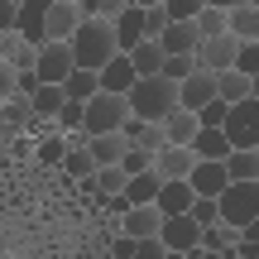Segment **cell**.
I'll list each match as a JSON object with an SVG mask.
<instances>
[{"instance_id": "cell-46", "label": "cell", "mask_w": 259, "mask_h": 259, "mask_svg": "<svg viewBox=\"0 0 259 259\" xmlns=\"http://www.w3.org/2000/svg\"><path fill=\"white\" fill-rule=\"evenodd\" d=\"M115 259H130V254H135V240H125V235H120V240H115V250H111Z\"/></svg>"}, {"instance_id": "cell-35", "label": "cell", "mask_w": 259, "mask_h": 259, "mask_svg": "<svg viewBox=\"0 0 259 259\" xmlns=\"http://www.w3.org/2000/svg\"><path fill=\"white\" fill-rule=\"evenodd\" d=\"M58 135H82V125H87V106L82 101H67L63 111H58Z\"/></svg>"}, {"instance_id": "cell-1", "label": "cell", "mask_w": 259, "mask_h": 259, "mask_svg": "<svg viewBox=\"0 0 259 259\" xmlns=\"http://www.w3.org/2000/svg\"><path fill=\"white\" fill-rule=\"evenodd\" d=\"M72 63L87 67V72H101V67H111L115 58H120V48H115V24H106V19H82V29L72 34Z\"/></svg>"}, {"instance_id": "cell-24", "label": "cell", "mask_w": 259, "mask_h": 259, "mask_svg": "<svg viewBox=\"0 0 259 259\" xmlns=\"http://www.w3.org/2000/svg\"><path fill=\"white\" fill-rule=\"evenodd\" d=\"M163 135H168V144H183V149H192V139L202 135V120H197L192 111H173L163 120Z\"/></svg>"}, {"instance_id": "cell-21", "label": "cell", "mask_w": 259, "mask_h": 259, "mask_svg": "<svg viewBox=\"0 0 259 259\" xmlns=\"http://www.w3.org/2000/svg\"><path fill=\"white\" fill-rule=\"evenodd\" d=\"M135 82H139V77H135V67H130L125 53L115 58L111 67H101V92H111V96H130V92H135Z\"/></svg>"}, {"instance_id": "cell-45", "label": "cell", "mask_w": 259, "mask_h": 259, "mask_svg": "<svg viewBox=\"0 0 259 259\" xmlns=\"http://www.w3.org/2000/svg\"><path fill=\"white\" fill-rule=\"evenodd\" d=\"M240 245H254V250H259V221H250V226L240 231Z\"/></svg>"}, {"instance_id": "cell-32", "label": "cell", "mask_w": 259, "mask_h": 259, "mask_svg": "<svg viewBox=\"0 0 259 259\" xmlns=\"http://www.w3.org/2000/svg\"><path fill=\"white\" fill-rule=\"evenodd\" d=\"M63 173H67V178H77V183H92V178H96V163H92V149H87V144L67 149V158H63Z\"/></svg>"}, {"instance_id": "cell-38", "label": "cell", "mask_w": 259, "mask_h": 259, "mask_svg": "<svg viewBox=\"0 0 259 259\" xmlns=\"http://www.w3.org/2000/svg\"><path fill=\"white\" fill-rule=\"evenodd\" d=\"M187 216H192V221L202 226V231L221 226V206H216V202H206V197H197V202H192V211H187Z\"/></svg>"}, {"instance_id": "cell-44", "label": "cell", "mask_w": 259, "mask_h": 259, "mask_svg": "<svg viewBox=\"0 0 259 259\" xmlns=\"http://www.w3.org/2000/svg\"><path fill=\"white\" fill-rule=\"evenodd\" d=\"M163 254H168V245H163V240H139L130 259H163Z\"/></svg>"}, {"instance_id": "cell-31", "label": "cell", "mask_w": 259, "mask_h": 259, "mask_svg": "<svg viewBox=\"0 0 259 259\" xmlns=\"http://www.w3.org/2000/svg\"><path fill=\"white\" fill-rule=\"evenodd\" d=\"M96 202H111V197H120L125 187H130V178H125V168H96Z\"/></svg>"}, {"instance_id": "cell-29", "label": "cell", "mask_w": 259, "mask_h": 259, "mask_svg": "<svg viewBox=\"0 0 259 259\" xmlns=\"http://www.w3.org/2000/svg\"><path fill=\"white\" fill-rule=\"evenodd\" d=\"M34 154H38V163L63 168V158H67V135H58V125H48V135L34 144Z\"/></svg>"}, {"instance_id": "cell-12", "label": "cell", "mask_w": 259, "mask_h": 259, "mask_svg": "<svg viewBox=\"0 0 259 259\" xmlns=\"http://www.w3.org/2000/svg\"><path fill=\"white\" fill-rule=\"evenodd\" d=\"M192 168H197V154H192V149H183V144H168V149H158V154H154V173L163 178V183H187Z\"/></svg>"}, {"instance_id": "cell-43", "label": "cell", "mask_w": 259, "mask_h": 259, "mask_svg": "<svg viewBox=\"0 0 259 259\" xmlns=\"http://www.w3.org/2000/svg\"><path fill=\"white\" fill-rule=\"evenodd\" d=\"M19 24V0H0V34H15Z\"/></svg>"}, {"instance_id": "cell-13", "label": "cell", "mask_w": 259, "mask_h": 259, "mask_svg": "<svg viewBox=\"0 0 259 259\" xmlns=\"http://www.w3.org/2000/svg\"><path fill=\"white\" fill-rule=\"evenodd\" d=\"M77 29H82L77 0H48V44H72Z\"/></svg>"}, {"instance_id": "cell-25", "label": "cell", "mask_w": 259, "mask_h": 259, "mask_svg": "<svg viewBox=\"0 0 259 259\" xmlns=\"http://www.w3.org/2000/svg\"><path fill=\"white\" fill-rule=\"evenodd\" d=\"M216 96H221L226 106H240V101H250V96H254V82H250L245 72H235V67H231V72L216 77Z\"/></svg>"}, {"instance_id": "cell-6", "label": "cell", "mask_w": 259, "mask_h": 259, "mask_svg": "<svg viewBox=\"0 0 259 259\" xmlns=\"http://www.w3.org/2000/svg\"><path fill=\"white\" fill-rule=\"evenodd\" d=\"M72 72H77V63H72V48L67 44H44L38 48V67H34L38 87H63Z\"/></svg>"}, {"instance_id": "cell-34", "label": "cell", "mask_w": 259, "mask_h": 259, "mask_svg": "<svg viewBox=\"0 0 259 259\" xmlns=\"http://www.w3.org/2000/svg\"><path fill=\"white\" fill-rule=\"evenodd\" d=\"M221 34H226V5L211 0V5H202V15H197V38L206 44V38H221Z\"/></svg>"}, {"instance_id": "cell-48", "label": "cell", "mask_w": 259, "mask_h": 259, "mask_svg": "<svg viewBox=\"0 0 259 259\" xmlns=\"http://www.w3.org/2000/svg\"><path fill=\"white\" fill-rule=\"evenodd\" d=\"M0 63H5V34H0Z\"/></svg>"}, {"instance_id": "cell-5", "label": "cell", "mask_w": 259, "mask_h": 259, "mask_svg": "<svg viewBox=\"0 0 259 259\" xmlns=\"http://www.w3.org/2000/svg\"><path fill=\"white\" fill-rule=\"evenodd\" d=\"M221 130H226V139H231V149H254L259 154V96L231 106V115H226Z\"/></svg>"}, {"instance_id": "cell-47", "label": "cell", "mask_w": 259, "mask_h": 259, "mask_svg": "<svg viewBox=\"0 0 259 259\" xmlns=\"http://www.w3.org/2000/svg\"><path fill=\"white\" fill-rule=\"evenodd\" d=\"M163 259H187V254H178V250H168V254H163Z\"/></svg>"}, {"instance_id": "cell-30", "label": "cell", "mask_w": 259, "mask_h": 259, "mask_svg": "<svg viewBox=\"0 0 259 259\" xmlns=\"http://www.w3.org/2000/svg\"><path fill=\"white\" fill-rule=\"evenodd\" d=\"M29 101H34V115H38V120H58V111L67 106V96H63V87H38Z\"/></svg>"}, {"instance_id": "cell-8", "label": "cell", "mask_w": 259, "mask_h": 259, "mask_svg": "<svg viewBox=\"0 0 259 259\" xmlns=\"http://www.w3.org/2000/svg\"><path fill=\"white\" fill-rule=\"evenodd\" d=\"M211 101H221V96H216V77L197 67V72L187 77L183 87H178V111H192V115H202Z\"/></svg>"}, {"instance_id": "cell-4", "label": "cell", "mask_w": 259, "mask_h": 259, "mask_svg": "<svg viewBox=\"0 0 259 259\" xmlns=\"http://www.w3.org/2000/svg\"><path fill=\"white\" fill-rule=\"evenodd\" d=\"M216 206H221V226L245 231L250 221H259V183H231L216 197Z\"/></svg>"}, {"instance_id": "cell-27", "label": "cell", "mask_w": 259, "mask_h": 259, "mask_svg": "<svg viewBox=\"0 0 259 259\" xmlns=\"http://www.w3.org/2000/svg\"><path fill=\"white\" fill-rule=\"evenodd\" d=\"M226 178H231V183H259V154L254 149H231Z\"/></svg>"}, {"instance_id": "cell-16", "label": "cell", "mask_w": 259, "mask_h": 259, "mask_svg": "<svg viewBox=\"0 0 259 259\" xmlns=\"http://www.w3.org/2000/svg\"><path fill=\"white\" fill-rule=\"evenodd\" d=\"M187 187H192L197 197H206V202H216V197L231 187L226 163H202V158H197V168H192V178H187Z\"/></svg>"}, {"instance_id": "cell-9", "label": "cell", "mask_w": 259, "mask_h": 259, "mask_svg": "<svg viewBox=\"0 0 259 259\" xmlns=\"http://www.w3.org/2000/svg\"><path fill=\"white\" fill-rule=\"evenodd\" d=\"M15 34L24 38L29 48H44L48 44V0H19V24Z\"/></svg>"}, {"instance_id": "cell-3", "label": "cell", "mask_w": 259, "mask_h": 259, "mask_svg": "<svg viewBox=\"0 0 259 259\" xmlns=\"http://www.w3.org/2000/svg\"><path fill=\"white\" fill-rule=\"evenodd\" d=\"M130 120V96H111V92H96L92 101H87V125L82 135L96 139V135H120Z\"/></svg>"}, {"instance_id": "cell-36", "label": "cell", "mask_w": 259, "mask_h": 259, "mask_svg": "<svg viewBox=\"0 0 259 259\" xmlns=\"http://www.w3.org/2000/svg\"><path fill=\"white\" fill-rule=\"evenodd\" d=\"M202 5H206V0H163V10H168V24H197Z\"/></svg>"}, {"instance_id": "cell-17", "label": "cell", "mask_w": 259, "mask_h": 259, "mask_svg": "<svg viewBox=\"0 0 259 259\" xmlns=\"http://www.w3.org/2000/svg\"><path fill=\"white\" fill-rule=\"evenodd\" d=\"M120 135L130 139V149H144V154H158V149H168V135H163V125H149V120H135L130 115Z\"/></svg>"}, {"instance_id": "cell-26", "label": "cell", "mask_w": 259, "mask_h": 259, "mask_svg": "<svg viewBox=\"0 0 259 259\" xmlns=\"http://www.w3.org/2000/svg\"><path fill=\"white\" fill-rule=\"evenodd\" d=\"M158 192H163V178H158V173H139V178H130L125 202H130V206H154Z\"/></svg>"}, {"instance_id": "cell-37", "label": "cell", "mask_w": 259, "mask_h": 259, "mask_svg": "<svg viewBox=\"0 0 259 259\" xmlns=\"http://www.w3.org/2000/svg\"><path fill=\"white\" fill-rule=\"evenodd\" d=\"M163 29H168L163 0H149V5H144V38H163Z\"/></svg>"}, {"instance_id": "cell-11", "label": "cell", "mask_w": 259, "mask_h": 259, "mask_svg": "<svg viewBox=\"0 0 259 259\" xmlns=\"http://www.w3.org/2000/svg\"><path fill=\"white\" fill-rule=\"evenodd\" d=\"M125 240H163V211L158 206H130V216H120Z\"/></svg>"}, {"instance_id": "cell-19", "label": "cell", "mask_w": 259, "mask_h": 259, "mask_svg": "<svg viewBox=\"0 0 259 259\" xmlns=\"http://www.w3.org/2000/svg\"><path fill=\"white\" fill-rule=\"evenodd\" d=\"M87 149H92L96 168H120V158L130 154V139L125 135H96V139H87Z\"/></svg>"}, {"instance_id": "cell-7", "label": "cell", "mask_w": 259, "mask_h": 259, "mask_svg": "<svg viewBox=\"0 0 259 259\" xmlns=\"http://www.w3.org/2000/svg\"><path fill=\"white\" fill-rule=\"evenodd\" d=\"M235 58H240V38H231V34L197 44V67H202V72H211V77L231 72V67H235Z\"/></svg>"}, {"instance_id": "cell-20", "label": "cell", "mask_w": 259, "mask_h": 259, "mask_svg": "<svg viewBox=\"0 0 259 259\" xmlns=\"http://www.w3.org/2000/svg\"><path fill=\"white\" fill-rule=\"evenodd\" d=\"M192 202H197V192L187 183H163V192H158L154 206L163 211V221H168V216H187V211H192Z\"/></svg>"}, {"instance_id": "cell-39", "label": "cell", "mask_w": 259, "mask_h": 259, "mask_svg": "<svg viewBox=\"0 0 259 259\" xmlns=\"http://www.w3.org/2000/svg\"><path fill=\"white\" fill-rule=\"evenodd\" d=\"M192 72H197V53L192 58H168V63H163V77H168V82H178V87H183Z\"/></svg>"}, {"instance_id": "cell-18", "label": "cell", "mask_w": 259, "mask_h": 259, "mask_svg": "<svg viewBox=\"0 0 259 259\" xmlns=\"http://www.w3.org/2000/svg\"><path fill=\"white\" fill-rule=\"evenodd\" d=\"M197 24H168L163 38H158V48H163V58H192L197 53Z\"/></svg>"}, {"instance_id": "cell-22", "label": "cell", "mask_w": 259, "mask_h": 259, "mask_svg": "<svg viewBox=\"0 0 259 259\" xmlns=\"http://www.w3.org/2000/svg\"><path fill=\"white\" fill-rule=\"evenodd\" d=\"M192 154L202 158V163H226V158H231V139H226V130H202V135L192 139Z\"/></svg>"}, {"instance_id": "cell-15", "label": "cell", "mask_w": 259, "mask_h": 259, "mask_svg": "<svg viewBox=\"0 0 259 259\" xmlns=\"http://www.w3.org/2000/svg\"><path fill=\"white\" fill-rule=\"evenodd\" d=\"M139 44H144V5H130V0H125L120 19H115V48L130 58Z\"/></svg>"}, {"instance_id": "cell-49", "label": "cell", "mask_w": 259, "mask_h": 259, "mask_svg": "<svg viewBox=\"0 0 259 259\" xmlns=\"http://www.w3.org/2000/svg\"><path fill=\"white\" fill-rule=\"evenodd\" d=\"M254 96H259V77H254Z\"/></svg>"}, {"instance_id": "cell-33", "label": "cell", "mask_w": 259, "mask_h": 259, "mask_svg": "<svg viewBox=\"0 0 259 259\" xmlns=\"http://www.w3.org/2000/svg\"><path fill=\"white\" fill-rule=\"evenodd\" d=\"M235 245H240V231H231V226H211V231H202V250L206 254H235Z\"/></svg>"}, {"instance_id": "cell-10", "label": "cell", "mask_w": 259, "mask_h": 259, "mask_svg": "<svg viewBox=\"0 0 259 259\" xmlns=\"http://www.w3.org/2000/svg\"><path fill=\"white\" fill-rule=\"evenodd\" d=\"M226 34L240 44H259V0H231L226 5Z\"/></svg>"}, {"instance_id": "cell-42", "label": "cell", "mask_w": 259, "mask_h": 259, "mask_svg": "<svg viewBox=\"0 0 259 259\" xmlns=\"http://www.w3.org/2000/svg\"><path fill=\"white\" fill-rule=\"evenodd\" d=\"M15 92H19V72H15L10 63H0V106H5Z\"/></svg>"}, {"instance_id": "cell-2", "label": "cell", "mask_w": 259, "mask_h": 259, "mask_svg": "<svg viewBox=\"0 0 259 259\" xmlns=\"http://www.w3.org/2000/svg\"><path fill=\"white\" fill-rule=\"evenodd\" d=\"M178 111V82L168 77H139L135 92H130V115L149 125H163L168 115Z\"/></svg>"}, {"instance_id": "cell-28", "label": "cell", "mask_w": 259, "mask_h": 259, "mask_svg": "<svg viewBox=\"0 0 259 259\" xmlns=\"http://www.w3.org/2000/svg\"><path fill=\"white\" fill-rule=\"evenodd\" d=\"M96 92H101V72H87V67H77V72L63 82V96H67V101H82V106L92 101Z\"/></svg>"}, {"instance_id": "cell-14", "label": "cell", "mask_w": 259, "mask_h": 259, "mask_svg": "<svg viewBox=\"0 0 259 259\" xmlns=\"http://www.w3.org/2000/svg\"><path fill=\"white\" fill-rule=\"evenodd\" d=\"M163 245L178 250V254L202 250V226H197L192 216H168V221H163Z\"/></svg>"}, {"instance_id": "cell-40", "label": "cell", "mask_w": 259, "mask_h": 259, "mask_svg": "<svg viewBox=\"0 0 259 259\" xmlns=\"http://www.w3.org/2000/svg\"><path fill=\"white\" fill-rule=\"evenodd\" d=\"M125 178H139V173H154V154H144V149H130V154L120 158Z\"/></svg>"}, {"instance_id": "cell-23", "label": "cell", "mask_w": 259, "mask_h": 259, "mask_svg": "<svg viewBox=\"0 0 259 259\" xmlns=\"http://www.w3.org/2000/svg\"><path fill=\"white\" fill-rule=\"evenodd\" d=\"M163 48H158V38H144V44L130 53V67H135V77H163Z\"/></svg>"}, {"instance_id": "cell-41", "label": "cell", "mask_w": 259, "mask_h": 259, "mask_svg": "<svg viewBox=\"0 0 259 259\" xmlns=\"http://www.w3.org/2000/svg\"><path fill=\"white\" fill-rule=\"evenodd\" d=\"M235 72H245L250 82L259 77V44H240V58H235Z\"/></svg>"}]
</instances>
